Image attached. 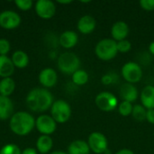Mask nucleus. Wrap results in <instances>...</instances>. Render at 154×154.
Masks as SVG:
<instances>
[{
	"mask_svg": "<svg viewBox=\"0 0 154 154\" xmlns=\"http://www.w3.org/2000/svg\"><path fill=\"white\" fill-rule=\"evenodd\" d=\"M35 12L37 15L42 19H50L56 13V6L52 1L39 0L35 4Z\"/></svg>",
	"mask_w": 154,
	"mask_h": 154,
	"instance_id": "nucleus-11",
	"label": "nucleus"
},
{
	"mask_svg": "<svg viewBox=\"0 0 154 154\" xmlns=\"http://www.w3.org/2000/svg\"><path fill=\"white\" fill-rule=\"evenodd\" d=\"M53 146V141L50 135H42L36 142L37 150L42 154L48 153Z\"/></svg>",
	"mask_w": 154,
	"mask_h": 154,
	"instance_id": "nucleus-22",
	"label": "nucleus"
},
{
	"mask_svg": "<svg viewBox=\"0 0 154 154\" xmlns=\"http://www.w3.org/2000/svg\"><path fill=\"white\" fill-rule=\"evenodd\" d=\"M72 1H58V3H60V4H70Z\"/></svg>",
	"mask_w": 154,
	"mask_h": 154,
	"instance_id": "nucleus-37",
	"label": "nucleus"
},
{
	"mask_svg": "<svg viewBox=\"0 0 154 154\" xmlns=\"http://www.w3.org/2000/svg\"><path fill=\"white\" fill-rule=\"evenodd\" d=\"M10 51V42L5 39H0V56H6Z\"/></svg>",
	"mask_w": 154,
	"mask_h": 154,
	"instance_id": "nucleus-30",
	"label": "nucleus"
},
{
	"mask_svg": "<svg viewBox=\"0 0 154 154\" xmlns=\"http://www.w3.org/2000/svg\"><path fill=\"white\" fill-rule=\"evenodd\" d=\"M139 4L143 10L146 11L154 10V0H141Z\"/></svg>",
	"mask_w": 154,
	"mask_h": 154,
	"instance_id": "nucleus-31",
	"label": "nucleus"
},
{
	"mask_svg": "<svg viewBox=\"0 0 154 154\" xmlns=\"http://www.w3.org/2000/svg\"><path fill=\"white\" fill-rule=\"evenodd\" d=\"M146 113L147 109L143 105H135L134 106L132 116L136 121L143 122L144 120H146Z\"/></svg>",
	"mask_w": 154,
	"mask_h": 154,
	"instance_id": "nucleus-25",
	"label": "nucleus"
},
{
	"mask_svg": "<svg viewBox=\"0 0 154 154\" xmlns=\"http://www.w3.org/2000/svg\"><path fill=\"white\" fill-rule=\"evenodd\" d=\"M96 106L104 112H110L115 110L118 106L116 97L111 92L103 91L100 92L95 99Z\"/></svg>",
	"mask_w": 154,
	"mask_h": 154,
	"instance_id": "nucleus-7",
	"label": "nucleus"
},
{
	"mask_svg": "<svg viewBox=\"0 0 154 154\" xmlns=\"http://www.w3.org/2000/svg\"><path fill=\"white\" fill-rule=\"evenodd\" d=\"M69 154H89L90 148L88 143L82 140L73 141L68 147Z\"/></svg>",
	"mask_w": 154,
	"mask_h": 154,
	"instance_id": "nucleus-20",
	"label": "nucleus"
},
{
	"mask_svg": "<svg viewBox=\"0 0 154 154\" xmlns=\"http://www.w3.org/2000/svg\"><path fill=\"white\" fill-rule=\"evenodd\" d=\"M39 81L45 88H52L58 81L57 72L51 68H46L40 72Z\"/></svg>",
	"mask_w": 154,
	"mask_h": 154,
	"instance_id": "nucleus-12",
	"label": "nucleus"
},
{
	"mask_svg": "<svg viewBox=\"0 0 154 154\" xmlns=\"http://www.w3.org/2000/svg\"><path fill=\"white\" fill-rule=\"evenodd\" d=\"M146 120H147L150 124L154 125V109H147Z\"/></svg>",
	"mask_w": 154,
	"mask_h": 154,
	"instance_id": "nucleus-33",
	"label": "nucleus"
},
{
	"mask_svg": "<svg viewBox=\"0 0 154 154\" xmlns=\"http://www.w3.org/2000/svg\"><path fill=\"white\" fill-rule=\"evenodd\" d=\"M138 96V90L136 87L134 86V84L125 83L120 88V97L123 99V101L134 103L137 100Z\"/></svg>",
	"mask_w": 154,
	"mask_h": 154,
	"instance_id": "nucleus-14",
	"label": "nucleus"
},
{
	"mask_svg": "<svg viewBox=\"0 0 154 154\" xmlns=\"http://www.w3.org/2000/svg\"><path fill=\"white\" fill-rule=\"evenodd\" d=\"M80 60L73 52H64L58 58L59 69L67 75H72L79 69Z\"/></svg>",
	"mask_w": 154,
	"mask_h": 154,
	"instance_id": "nucleus-4",
	"label": "nucleus"
},
{
	"mask_svg": "<svg viewBox=\"0 0 154 154\" xmlns=\"http://www.w3.org/2000/svg\"><path fill=\"white\" fill-rule=\"evenodd\" d=\"M133 108H134L133 104L130 102H126V101H122L118 106V111L120 115L123 116H131L133 112Z\"/></svg>",
	"mask_w": 154,
	"mask_h": 154,
	"instance_id": "nucleus-26",
	"label": "nucleus"
},
{
	"mask_svg": "<svg viewBox=\"0 0 154 154\" xmlns=\"http://www.w3.org/2000/svg\"><path fill=\"white\" fill-rule=\"evenodd\" d=\"M89 76L88 72L84 69H78L75 73L72 74V81L77 86H83L88 83Z\"/></svg>",
	"mask_w": 154,
	"mask_h": 154,
	"instance_id": "nucleus-24",
	"label": "nucleus"
},
{
	"mask_svg": "<svg viewBox=\"0 0 154 154\" xmlns=\"http://www.w3.org/2000/svg\"><path fill=\"white\" fill-rule=\"evenodd\" d=\"M122 76L127 83L134 84L139 82L143 77V70L141 66L134 61L126 62L122 67Z\"/></svg>",
	"mask_w": 154,
	"mask_h": 154,
	"instance_id": "nucleus-6",
	"label": "nucleus"
},
{
	"mask_svg": "<svg viewBox=\"0 0 154 154\" xmlns=\"http://www.w3.org/2000/svg\"><path fill=\"white\" fill-rule=\"evenodd\" d=\"M21 154H37V152L33 148H26L22 152Z\"/></svg>",
	"mask_w": 154,
	"mask_h": 154,
	"instance_id": "nucleus-34",
	"label": "nucleus"
},
{
	"mask_svg": "<svg viewBox=\"0 0 154 154\" xmlns=\"http://www.w3.org/2000/svg\"><path fill=\"white\" fill-rule=\"evenodd\" d=\"M116 42H117V51H118V52L125 53V52L130 51V50L132 49V43L128 40H123V41Z\"/></svg>",
	"mask_w": 154,
	"mask_h": 154,
	"instance_id": "nucleus-28",
	"label": "nucleus"
},
{
	"mask_svg": "<svg viewBox=\"0 0 154 154\" xmlns=\"http://www.w3.org/2000/svg\"><path fill=\"white\" fill-rule=\"evenodd\" d=\"M95 52L97 58L101 60H111L118 53L117 42L113 39H103L96 45Z\"/></svg>",
	"mask_w": 154,
	"mask_h": 154,
	"instance_id": "nucleus-3",
	"label": "nucleus"
},
{
	"mask_svg": "<svg viewBox=\"0 0 154 154\" xmlns=\"http://www.w3.org/2000/svg\"><path fill=\"white\" fill-rule=\"evenodd\" d=\"M128 33H129V26L124 21L116 22L111 28V35L113 37V40H115L116 42L126 40Z\"/></svg>",
	"mask_w": 154,
	"mask_h": 154,
	"instance_id": "nucleus-13",
	"label": "nucleus"
},
{
	"mask_svg": "<svg viewBox=\"0 0 154 154\" xmlns=\"http://www.w3.org/2000/svg\"><path fill=\"white\" fill-rule=\"evenodd\" d=\"M9 125L14 134L20 136H24L33 130L35 126V120L29 113L21 111L12 116Z\"/></svg>",
	"mask_w": 154,
	"mask_h": 154,
	"instance_id": "nucleus-2",
	"label": "nucleus"
},
{
	"mask_svg": "<svg viewBox=\"0 0 154 154\" xmlns=\"http://www.w3.org/2000/svg\"><path fill=\"white\" fill-rule=\"evenodd\" d=\"M22 152L20 150V148L14 144V143H8L5 144V146L2 147V149L0 150V154H21Z\"/></svg>",
	"mask_w": 154,
	"mask_h": 154,
	"instance_id": "nucleus-27",
	"label": "nucleus"
},
{
	"mask_svg": "<svg viewBox=\"0 0 154 154\" xmlns=\"http://www.w3.org/2000/svg\"><path fill=\"white\" fill-rule=\"evenodd\" d=\"M101 82L104 85H110L114 82V78L111 74H106L102 77Z\"/></svg>",
	"mask_w": 154,
	"mask_h": 154,
	"instance_id": "nucleus-32",
	"label": "nucleus"
},
{
	"mask_svg": "<svg viewBox=\"0 0 154 154\" xmlns=\"http://www.w3.org/2000/svg\"><path fill=\"white\" fill-rule=\"evenodd\" d=\"M50 154H67L65 153V152H60V151H56V152H51V153Z\"/></svg>",
	"mask_w": 154,
	"mask_h": 154,
	"instance_id": "nucleus-38",
	"label": "nucleus"
},
{
	"mask_svg": "<svg viewBox=\"0 0 154 154\" xmlns=\"http://www.w3.org/2000/svg\"><path fill=\"white\" fill-rule=\"evenodd\" d=\"M79 41L78 34L73 31H66L60 36V43L65 49L73 48Z\"/></svg>",
	"mask_w": 154,
	"mask_h": 154,
	"instance_id": "nucleus-17",
	"label": "nucleus"
},
{
	"mask_svg": "<svg viewBox=\"0 0 154 154\" xmlns=\"http://www.w3.org/2000/svg\"><path fill=\"white\" fill-rule=\"evenodd\" d=\"M14 105L8 97L0 95V120H6L12 117Z\"/></svg>",
	"mask_w": 154,
	"mask_h": 154,
	"instance_id": "nucleus-16",
	"label": "nucleus"
},
{
	"mask_svg": "<svg viewBox=\"0 0 154 154\" xmlns=\"http://www.w3.org/2000/svg\"><path fill=\"white\" fill-rule=\"evenodd\" d=\"M149 51H150V52L152 55H154V41L150 43V45H149Z\"/></svg>",
	"mask_w": 154,
	"mask_h": 154,
	"instance_id": "nucleus-36",
	"label": "nucleus"
},
{
	"mask_svg": "<svg viewBox=\"0 0 154 154\" xmlns=\"http://www.w3.org/2000/svg\"><path fill=\"white\" fill-rule=\"evenodd\" d=\"M35 126L42 135H50L55 132L57 128V123L51 116L43 115L40 116L36 119Z\"/></svg>",
	"mask_w": 154,
	"mask_h": 154,
	"instance_id": "nucleus-9",
	"label": "nucleus"
},
{
	"mask_svg": "<svg viewBox=\"0 0 154 154\" xmlns=\"http://www.w3.org/2000/svg\"><path fill=\"white\" fill-rule=\"evenodd\" d=\"M12 61L14 67L18 69H24L29 64V57L23 51H16L12 55Z\"/></svg>",
	"mask_w": 154,
	"mask_h": 154,
	"instance_id": "nucleus-21",
	"label": "nucleus"
},
{
	"mask_svg": "<svg viewBox=\"0 0 154 154\" xmlns=\"http://www.w3.org/2000/svg\"><path fill=\"white\" fill-rule=\"evenodd\" d=\"M141 101L146 109H154V87L146 86L141 93Z\"/></svg>",
	"mask_w": 154,
	"mask_h": 154,
	"instance_id": "nucleus-18",
	"label": "nucleus"
},
{
	"mask_svg": "<svg viewBox=\"0 0 154 154\" xmlns=\"http://www.w3.org/2000/svg\"><path fill=\"white\" fill-rule=\"evenodd\" d=\"M88 146L90 148V151H92L94 153L102 154L105 153L107 151L108 147V142L106 137L98 132H94L90 134L88 140Z\"/></svg>",
	"mask_w": 154,
	"mask_h": 154,
	"instance_id": "nucleus-8",
	"label": "nucleus"
},
{
	"mask_svg": "<svg viewBox=\"0 0 154 154\" xmlns=\"http://www.w3.org/2000/svg\"><path fill=\"white\" fill-rule=\"evenodd\" d=\"M14 72V65L7 56H0V77L10 78Z\"/></svg>",
	"mask_w": 154,
	"mask_h": 154,
	"instance_id": "nucleus-19",
	"label": "nucleus"
},
{
	"mask_svg": "<svg viewBox=\"0 0 154 154\" xmlns=\"http://www.w3.org/2000/svg\"><path fill=\"white\" fill-rule=\"evenodd\" d=\"M51 114L56 123L64 124L70 118L71 107L65 100L59 99L53 102L51 107Z\"/></svg>",
	"mask_w": 154,
	"mask_h": 154,
	"instance_id": "nucleus-5",
	"label": "nucleus"
},
{
	"mask_svg": "<svg viewBox=\"0 0 154 154\" xmlns=\"http://www.w3.org/2000/svg\"><path fill=\"white\" fill-rule=\"evenodd\" d=\"M15 88V83L11 78H5L0 81V95L9 97L13 94Z\"/></svg>",
	"mask_w": 154,
	"mask_h": 154,
	"instance_id": "nucleus-23",
	"label": "nucleus"
},
{
	"mask_svg": "<svg viewBox=\"0 0 154 154\" xmlns=\"http://www.w3.org/2000/svg\"><path fill=\"white\" fill-rule=\"evenodd\" d=\"M96 26H97L96 19L89 14L82 16L78 22V29L83 34L91 33L96 29Z\"/></svg>",
	"mask_w": 154,
	"mask_h": 154,
	"instance_id": "nucleus-15",
	"label": "nucleus"
},
{
	"mask_svg": "<svg viewBox=\"0 0 154 154\" xmlns=\"http://www.w3.org/2000/svg\"><path fill=\"white\" fill-rule=\"evenodd\" d=\"M116 154H134V152L130 149H122L118 151Z\"/></svg>",
	"mask_w": 154,
	"mask_h": 154,
	"instance_id": "nucleus-35",
	"label": "nucleus"
},
{
	"mask_svg": "<svg viewBox=\"0 0 154 154\" xmlns=\"http://www.w3.org/2000/svg\"><path fill=\"white\" fill-rule=\"evenodd\" d=\"M52 104L53 97L45 88H34L26 97V105L33 112H44L51 107Z\"/></svg>",
	"mask_w": 154,
	"mask_h": 154,
	"instance_id": "nucleus-1",
	"label": "nucleus"
},
{
	"mask_svg": "<svg viewBox=\"0 0 154 154\" xmlns=\"http://www.w3.org/2000/svg\"><path fill=\"white\" fill-rule=\"evenodd\" d=\"M21 23L20 15L14 11H4L0 13V26L6 30H12L18 27Z\"/></svg>",
	"mask_w": 154,
	"mask_h": 154,
	"instance_id": "nucleus-10",
	"label": "nucleus"
},
{
	"mask_svg": "<svg viewBox=\"0 0 154 154\" xmlns=\"http://www.w3.org/2000/svg\"><path fill=\"white\" fill-rule=\"evenodd\" d=\"M14 4L20 10L27 11L32 7L33 2L32 0H16L14 1Z\"/></svg>",
	"mask_w": 154,
	"mask_h": 154,
	"instance_id": "nucleus-29",
	"label": "nucleus"
}]
</instances>
